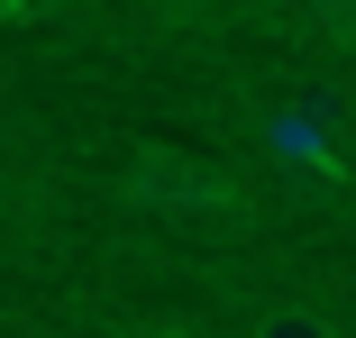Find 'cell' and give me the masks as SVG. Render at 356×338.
<instances>
[{
  "label": "cell",
  "instance_id": "6da1fadb",
  "mask_svg": "<svg viewBox=\"0 0 356 338\" xmlns=\"http://www.w3.org/2000/svg\"><path fill=\"white\" fill-rule=\"evenodd\" d=\"M137 183H147V201H192V211H220V201H238V183L192 174V165H174V156H147V165H137Z\"/></svg>",
  "mask_w": 356,
  "mask_h": 338
},
{
  "label": "cell",
  "instance_id": "7a4b0ae2",
  "mask_svg": "<svg viewBox=\"0 0 356 338\" xmlns=\"http://www.w3.org/2000/svg\"><path fill=\"white\" fill-rule=\"evenodd\" d=\"M256 338H329V329H320L311 311H265V320H256Z\"/></svg>",
  "mask_w": 356,
  "mask_h": 338
},
{
  "label": "cell",
  "instance_id": "3957f363",
  "mask_svg": "<svg viewBox=\"0 0 356 338\" xmlns=\"http://www.w3.org/2000/svg\"><path fill=\"white\" fill-rule=\"evenodd\" d=\"M320 19H338V28H356V0H311Z\"/></svg>",
  "mask_w": 356,
  "mask_h": 338
},
{
  "label": "cell",
  "instance_id": "277c9868",
  "mask_svg": "<svg viewBox=\"0 0 356 338\" xmlns=\"http://www.w3.org/2000/svg\"><path fill=\"white\" fill-rule=\"evenodd\" d=\"M347 138H356V101H347Z\"/></svg>",
  "mask_w": 356,
  "mask_h": 338
}]
</instances>
